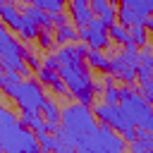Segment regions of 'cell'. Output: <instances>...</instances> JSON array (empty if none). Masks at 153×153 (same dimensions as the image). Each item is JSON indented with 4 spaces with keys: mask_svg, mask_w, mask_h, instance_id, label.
Here are the masks:
<instances>
[{
    "mask_svg": "<svg viewBox=\"0 0 153 153\" xmlns=\"http://www.w3.org/2000/svg\"><path fill=\"white\" fill-rule=\"evenodd\" d=\"M0 153H5V148H2V146H0Z\"/></svg>",
    "mask_w": 153,
    "mask_h": 153,
    "instance_id": "cell-40",
    "label": "cell"
},
{
    "mask_svg": "<svg viewBox=\"0 0 153 153\" xmlns=\"http://www.w3.org/2000/svg\"><path fill=\"white\" fill-rule=\"evenodd\" d=\"M17 122V115L12 110H7L5 105H0V131H5L7 127H12Z\"/></svg>",
    "mask_w": 153,
    "mask_h": 153,
    "instance_id": "cell-25",
    "label": "cell"
},
{
    "mask_svg": "<svg viewBox=\"0 0 153 153\" xmlns=\"http://www.w3.org/2000/svg\"><path fill=\"white\" fill-rule=\"evenodd\" d=\"M79 33V41L86 43L88 48H96V50H105L110 45V38H108V26L98 19V17H91L88 24L84 29H76Z\"/></svg>",
    "mask_w": 153,
    "mask_h": 153,
    "instance_id": "cell-7",
    "label": "cell"
},
{
    "mask_svg": "<svg viewBox=\"0 0 153 153\" xmlns=\"http://www.w3.org/2000/svg\"><path fill=\"white\" fill-rule=\"evenodd\" d=\"M19 12L26 17V19H31L38 29H53L50 26V17H48V12L45 10H41V7H36V5H24V7H19Z\"/></svg>",
    "mask_w": 153,
    "mask_h": 153,
    "instance_id": "cell-13",
    "label": "cell"
},
{
    "mask_svg": "<svg viewBox=\"0 0 153 153\" xmlns=\"http://www.w3.org/2000/svg\"><path fill=\"white\" fill-rule=\"evenodd\" d=\"M96 117L91 112L88 105L81 103H69L65 108H60V127L74 131V134H91L96 129Z\"/></svg>",
    "mask_w": 153,
    "mask_h": 153,
    "instance_id": "cell-5",
    "label": "cell"
},
{
    "mask_svg": "<svg viewBox=\"0 0 153 153\" xmlns=\"http://www.w3.org/2000/svg\"><path fill=\"white\" fill-rule=\"evenodd\" d=\"M38 139V148L41 151H55V146H57V139H55V134H41V136H36Z\"/></svg>",
    "mask_w": 153,
    "mask_h": 153,
    "instance_id": "cell-26",
    "label": "cell"
},
{
    "mask_svg": "<svg viewBox=\"0 0 153 153\" xmlns=\"http://www.w3.org/2000/svg\"><path fill=\"white\" fill-rule=\"evenodd\" d=\"M0 146L5 148V153H38L41 151L36 134L31 129L22 127L19 122H14L5 131H0Z\"/></svg>",
    "mask_w": 153,
    "mask_h": 153,
    "instance_id": "cell-4",
    "label": "cell"
},
{
    "mask_svg": "<svg viewBox=\"0 0 153 153\" xmlns=\"http://www.w3.org/2000/svg\"><path fill=\"white\" fill-rule=\"evenodd\" d=\"M98 19H100L105 26H110V24L115 22V5H108V7H105L100 14H98Z\"/></svg>",
    "mask_w": 153,
    "mask_h": 153,
    "instance_id": "cell-32",
    "label": "cell"
},
{
    "mask_svg": "<svg viewBox=\"0 0 153 153\" xmlns=\"http://www.w3.org/2000/svg\"><path fill=\"white\" fill-rule=\"evenodd\" d=\"M31 5H36V7L45 10V12H65L67 0H33Z\"/></svg>",
    "mask_w": 153,
    "mask_h": 153,
    "instance_id": "cell-23",
    "label": "cell"
},
{
    "mask_svg": "<svg viewBox=\"0 0 153 153\" xmlns=\"http://www.w3.org/2000/svg\"><path fill=\"white\" fill-rule=\"evenodd\" d=\"M139 65H143V67H153V50H151L148 43L139 48Z\"/></svg>",
    "mask_w": 153,
    "mask_h": 153,
    "instance_id": "cell-29",
    "label": "cell"
},
{
    "mask_svg": "<svg viewBox=\"0 0 153 153\" xmlns=\"http://www.w3.org/2000/svg\"><path fill=\"white\" fill-rule=\"evenodd\" d=\"M38 153H55V151H38Z\"/></svg>",
    "mask_w": 153,
    "mask_h": 153,
    "instance_id": "cell-38",
    "label": "cell"
},
{
    "mask_svg": "<svg viewBox=\"0 0 153 153\" xmlns=\"http://www.w3.org/2000/svg\"><path fill=\"white\" fill-rule=\"evenodd\" d=\"M41 67H45V69H53V72H57L60 69V62H57V57H55V53H48L43 60H41Z\"/></svg>",
    "mask_w": 153,
    "mask_h": 153,
    "instance_id": "cell-33",
    "label": "cell"
},
{
    "mask_svg": "<svg viewBox=\"0 0 153 153\" xmlns=\"http://www.w3.org/2000/svg\"><path fill=\"white\" fill-rule=\"evenodd\" d=\"M91 112H93L96 122L108 124V127H110V129H115V131H124V129H129V127H131L129 117L122 112V108H120L117 103H100V105H96Z\"/></svg>",
    "mask_w": 153,
    "mask_h": 153,
    "instance_id": "cell-6",
    "label": "cell"
},
{
    "mask_svg": "<svg viewBox=\"0 0 153 153\" xmlns=\"http://www.w3.org/2000/svg\"><path fill=\"white\" fill-rule=\"evenodd\" d=\"M146 79H151V67L139 65L136 67V81H146Z\"/></svg>",
    "mask_w": 153,
    "mask_h": 153,
    "instance_id": "cell-36",
    "label": "cell"
},
{
    "mask_svg": "<svg viewBox=\"0 0 153 153\" xmlns=\"http://www.w3.org/2000/svg\"><path fill=\"white\" fill-rule=\"evenodd\" d=\"M60 79L65 81L67 86V93L72 98H76V103L81 105H93L96 100V93H93V76H91V69L86 67V62L81 65H60L57 69Z\"/></svg>",
    "mask_w": 153,
    "mask_h": 153,
    "instance_id": "cell-1",
    "label": "cell"
},
{
    "mask_svg": "<svg viewBox=\"0 0 153 153\" xmlns=\"http://www.w3.org/2000/svg\"><path fill=\"white\" fill-rule=\"evenodd\" d=\"M86 50H88V45H86V43L74 41V43L60 45V48H57V53H55V57H57V62H60V65H81V62H84V57H86Z\"/></svg>",
    "mask_w": 153,
    "mask_h": 153,
    "instance_id": "cell-9",
    "label": "cell"
},
{
    "mask_svg": "<svg viewBox=\"0 0 153 153\" xmlns=\"http://www.w3.org/2000/svg\"><path fill=\"white\" fill-rule=\"evenodd\" d=\"M136 91H139V96L143 98V100H153V81L151 79H146V81H139V86H136Z\"/></svg>",
    "mask_w": 153,
    "mask_h": 153,
    "instance_id": "cell-30",
    "label": "cell"
},
{
    "mask_svg": "<svg viewBox=\"0 0 153 153\" xmlns=\"http://www.w3.org/2000/svg\"><path fill=\"white\" fill-rule=\"evenodd\" d=\"M117 105L122 108V112L129 117L131 127L136 129H143V131H151L153 129V112H151V103L143 100L136 91V84L131 86H120V100Z\"/></svg>",
    "mask_w": 153,
    "mask_h": 153,
    "instance_id": "cell-2",
    "label": "cell"
},
{
    "mask_svg": "<svg viewBox=\"0 0 153 153\" xmlns=\"http://www.w3.org/2000/svg\"><path fill=\"white\" fill-rule=\"evenodd\" d=\"M84 62H86V67H88V69H96V72H103V74H108V57H105V53H103V50L88 48V50H86V57H84Z\"/></svg>",
    "mask_w": 153,
    "mask_h": 153,
    "instance_id": "cell-15",
    "label": "cell"
},
{
    "mask_svg": "<svg viewBox=\"0 0 153 153\" xmlns=\"http://www.w3.org/2000/svg\"><path fill=\"white\" fill-rule=\"evenodd\" d=\"M55 153H74V148H72V146H67V143H62V141H57Z\"/></svg>",
    "mask_w": 153,
    "mask_h": 153,
    "instance_id": "cell-37",
    "label": "cell"
},
{
    "mask_svg": "<svg viewBox=\"0 0 153 153\" xmlns=\"http://www.w3.org/2000/svg\"><path fill=\"white\" fill-rule=\"evenodd\" d=\"M22 60L26 62V67H29V69H38V67H41V57L36 55V50H31V48H26V45H24Z\"/></svg>",
    "mask_w": 153,
    "mask_h": 153,
    "instance_id": "cell-24",
    "label": "cell"
},
{
    "mask_svg": "<svg viewBox=\"0 0 153 153\" xmlns=\"http://www.w3.org/2000/svg\"><path fill=\"white\" fill-rule=\"evenodd\" d=\"M24 14L19 12V7L14 2H0V22L10 29V31H19V24H22Z\"/></svg>",
    "mask_w": 153,
    "mask_h": 153,
    "instance_id": "cell-11",
    "label": "cell"
},
{
    "mask_svg": "<svg viewBox=\"0 0 153 153\" xmlns=\"http://www.w3.org/2000/svg\"><path fill=\"white\" fill-rule=\"evenodd\" d=\"M120 5H124V7L134 10L141 19L151 17V10H153V0H120Z\"/></svg>",
    "mask_w": 153,
    "mask_h": 153,
    "instance_id": "cell-19",
    "label": "cell"
},
{
    "mask_svg": "<svg viewBox=\"0 0 153 153\" xmlns=\"http://www.w3.org/2000/svg\"><path fill=\"white\" fill-rule=\"evenodd\" d=\"M0 91L5 96H10L19 105V110H38L41 112V105L45 100L43 86L33 79H19L14 84H0Z\"/></svg>",
    "mask_w": 153,
    "mask_h": 153,
    "instance_id": "cell-3",
    "label": "cell"
},
{
    "mask_svg": "<svg viewBox=\"0 0 153 153\" xmlns=\"http://www.w3.org/2000/svg\"><path fill=\"white\" fill-rule=\"evenodd\" d=\"M143 153H151V151H143Z\"/></svg>",
    "mask_w": 153,
    "mask_h": 153,
    "instance_id": "cell-43",
    "label": "cell"
},
{
    "mask_svg": "<svg viewBox=\"0 0 153 153\" xmlns=\"http://www.w3.org/2000/svg\"><path fill=\"white\" fill-rule=\"evenodd\" d=\"M120 136H122V139H124L127 143H131V141H134V139L139 136V129H136V127H129V129H124V131H120Z\"/></svg>",
    "mask_w": 153,
    "mask_h": 153,
    "instance_id": "cell-35",
    "label": "cell"
},
{
    "mask_svg": "<svg viewBox=\"0 0 153 153\" xmlns=\"http://www.w3.org/2000/svg\"><path fill=\"white\" fill-rule=\"evenodd\" d=\"M115 19H117V24H122L124 29H129L131 24H141V22H143L134 10H129V7H124V5H120V7L115 10Z\"/></svg>",
    "mask_w": 153,
    "mask_h": 153,
    "instance_id": "cell-17",
    "label": "cell"
},
{
    "mask_svg": "<svg viewBox=\"0 0 153 153\" xmlns=\"http://www.w3.org/2000/svg\"><path fill=\"white\" fill-rule=\"evenodd\" d=\"M127 146H129V153H143V151H153V134H151V131L139 129V136H136L131 143H127Z\"/></svg>",
    "mask_w": 153,
    "mask_h": 153,
    "instance_id": "cell-16",
    "label": "cell"
},
{
    "mask_svg": "<svg viewBox=\"0 0 153 153\" xmlns=\"http://www.w3.org/2000/svg\"><path fill=\"white\" fill-rule=\"evenodd\" d=\"M127 31H129V41H131L136 48H141V45L148 43V29H143L141 24H131Z\"/></svg>",
    "mask_w": 153,
    "mask_h": 153,
    "instance_id": "cell-21",
    "label": "cell"
},
{
    "mask_svg": "<svg viewBox=\"0 0 153 153\" xmlns=\"http://www.w3.org/2000/svg\"><path fill=\"white\" fill-rule=\"evenodd\" d=\"M48 17H50V26L53 29H60V26L69 24V14L67 12H48Z\"/></svg>",
    "mask_w": 153,
    "mask_h": 153,
    "instance_id": "cell-28",
    "label": "cell"
},
{
    "mask_svg": "<svg viewBox=\"0 0 153 153\" xmlns=\"http://www.w3.org/2000/svg\"><path fill=\"white\" fill-rule=\"evenodd\" d=\"M36 41H38V48H43V50H48V48H53V45H55L50 29H41V31H38V36H36Z\"/></svg>",
    "mask_w": 153,
    "mask_h": 153,
    "instance_id": "cell-27",
    "label": "cell"
},
{
    "mask_svg": "<svg viewBox=\"0 0 153 153\" xmlns=\"http://www.w3.org/2000/svg\"><path fill=\"white\" fill-rule=\"evenodd\" d=\"M108 5H110L108 0H88V7H91V12H93V17H98Z\"/></svg>",
    "mask_w": 153,
    "mask_h": 153,
    "instance_id": "cell-34",
    "label": "cell"
},
{
    "mask_svg": "<svg viewBox=\"0 0 153 153\" xmlns=\"http://www.w3.org/2000/svg\"><path fill=\"white\" fill-rule=\"evenodd\" d=\"M41 112H43V120L48 124V131L55 134L60 129V105L53 100V98H45L43 105H41Z\"/></svg>",
    "mask_w": 153,
    "mask_h": 153,
    "instance_id": "cell-12",
    "label": "cell"
},
{
    "mask_svg": "<svg viewBox=\"0 0 153 153\" xmlns=\"http://www.w3.org/2000/svg\"><path fill=\"white\" fill-rule=\"evenodd\" d=\"M100 93H103L105 103H117V100H120V86H115V84H112V86H105Z\"/></svg>",
    "mask_w": 153,
    "mask_h": 153,
    "instance_id": "cell-31",
    "label": "cell"
},
{
    "mask_svg": "<svg viewBox=\"0 0 153 153\" xmlns=\"http://www.w3.org/2000/svg\"><path fill=\"white\" fill-rule=\"evenodd\" d=\"M93 134H96V139L100 141V146H103V151L105 153H127V141L115 131V129H110L108 124H96V129H93Z\"/></svg>",
    "mask_w": 153,
    "mask_h": 153,
    "instance_id": "cell-8",
    "label": "cell"
},
{
    "mask_svg": "<svg viewBox=\"0 0 153 153\" xmlns=\"http://www.w3.org/2000/svg\"><path fill=\"white\" fill-rule=\"evenodd\" d=\"M69 5V24H74L76 29H84L88 24V19L93 17L91 7L88 5H74V2H67Z\"/></svg>",
    "mask_w": 153,
    "mask_h": 153,
    "instance_id": "cell-14",
    "label": "cell"
},
{
    "mask_svg": "<svg viewBox=\"0 0 153 153\" xmlns=\"http://www.w3.org/2000/svg\"><path fill=\"white\" fill-rule=\"evenodd\" d=\"M0 72H5V69H2V62H0Z\"/></svg>",
    "mask_w": 153,
    "mask_h": 153,
    "instance_id": "cell-41",
    "label": "cell"
},
{
    "mask_svg": "<svg viewBox=\"0 0 153 153\" xmlns=\"http://www.w3.org/2000/svg\"><path fill=\"white\" fill-rule=\"evenodd\" d=\"M38 31H41V29H38L31 19H26V17H24V19H22V24H19V31H17V33H19L24 41H36Z\"/></svg>",
    "mask_w": 153,
    "mask_h": 153,
    "instance_id": "cell-22",
    "label": "cell"
},
{
    "mask_svg": "<svg viewBox=\"0 0 153 153\" xmlns=\"http://www.w3.org/2000/svg\"><path fill=\"white\" fill-rule=\"evenodd\" d=\"M0 2H14V0H0Z\"/></svg>",
    "mask_w": 153,
    "mask_h": 153,
    "instance_id": "cell-39",
    "label": "cell"
},
{
    "mask_svg": "<svg viewBox=\"0 0 153 153\" xmlns=\"http://www.w3.org/2000/svg\"><path fill=\"white\" fill-rule=\"evenodd\" d=\"M19 124L26 127V129H31L36 136L48 134V124H45L43 115H38V110H22L19 112Z\"/></svg>",
    "mask_w": 153,
    "mask_h": 153,
    "instance_id": "cell-10",
    "label": "cell"
},
{
    "mask_svg": "<svg viewBox=\"0 0 153 153\" xmlns=\"http://www.w3.org/2000/svg\"><path fill=\"white\" fill-rule=\"evenodd\" d=\"M108 38H110V43H115V45H124V43L129 41V31H127L122 24L112 22V24L108 26Z\"/></svg>",
    "mask_w": 153,
    "mask_h": 153,
    "instance_id": "cell-20",
    "label": "cell"
},
{
    "mask_svg": "<svg viewBox=\"0 0 153 153\" xmlns=\"http://www.w3.org/2000/svg\"><path fill=\"white\" fill-rule=\"evenodd\" d=\"M53 41H55L57 45H67V43H74V41H79L76 26H74V24H65V26H60V29L55 31Z\"/></svg>",
    "mask_w": 153,
    "mask_h": 153,
    "instance_id": "cell-18",
    "label": "cell"
},
{
    "mask_svg": "<svg viewBox=\"0 0 153 153\" xmlns=\"http://www.w3.org/2000/svg\"><path fill=\"white\" fill-rule=\"evenodd\" d=\"M24 2H33V0H24Z\"/></svg>",
    "mask_w": 153,
    "mask_h": 153,
    "instance_id": "cell-42",
    "label": "cell"
}]
</instances>
